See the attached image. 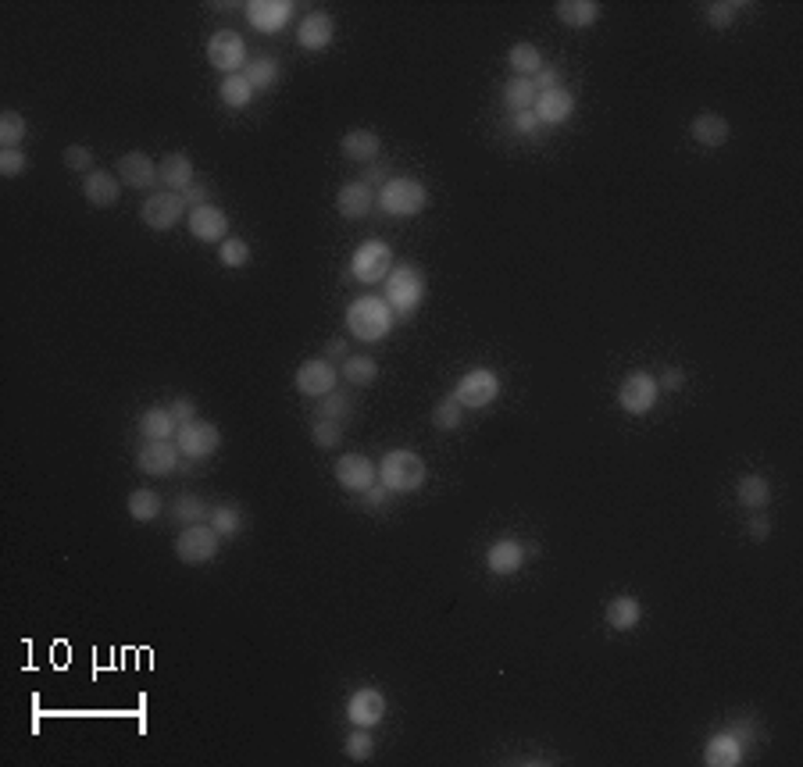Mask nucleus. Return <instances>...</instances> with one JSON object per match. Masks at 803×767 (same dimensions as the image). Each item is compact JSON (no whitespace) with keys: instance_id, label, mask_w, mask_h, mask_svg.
<instances>
[{"instance_id":"17","label":"nucleus","mask_w":803,"mask_h":767,"mask_svg":"<svg viewBox=\"0 0 803 767\" xmlns=\"http://www.w3.org/2000/svg\"><path fill=\"white\" fill-rule=\"evenodd\" d=\"M376 475L379 468L365 454H346L336 461V482L346 493H365L368 486H376Z\"/></svg>"},{"instance_id":"47","label":"nucleus","mask_w":803,"mask_h":767,"mask_svg":"<svg viewBox=\"0 0 803 767\" xmlns=\"http://www.w3.org/2000/svg\"><path fill=\"white\" fill-rule=\"evenodd\" d=\"M736 11H739V4H736V0H721V4H711V7H707V22H711L715 29H728V26L736 22Z\"/></svg>"},{"instance_id":"45","label":"nucleus","mask_w":803,"mask_h":767,"mask_svg":"<svg viewBox=\"0 0 803 767\" xmlns=\"http://www.w3.org/2000/svg\"><path fill=\"white\" fill-rule=\"evenodd\" d=\"M61 161H65V169L68 171H83V175H89V171H93V150H89V147H79V143H72V147H65Z\"/></svg>"},{"instance_id":"46","label":"nucleus","mask_w":803,"mask_h":767,"mask_svg":"<svg viewBox=\"0 0 803 767\" xmlns=\"http://www.w3.org/2000/svg\"><path fill=\"white\" fill-rule=\"evenodd\" d=\"M350 396L346 393H329V396H322V418H336V422H343V418H350Z\"/></svg>"},{"instance_id":"43","label":"nucleus","mask_w":803,"mask_h":767,"mask_svg":"<svg viewBox=\"0 0 803 767\" xmlns=\"http://www.w3.org/2000/svg\"><path fill=\"white\" fill-rule=\"evenodd\" d=\"M208 525H211L218 536H236V532L243 528V514L236 511V507H229V504H221V507H211Z\"/></svg>"},{"instance_id":"32","label":"nucleus","mask_w":803,"mask_h":767,"mask_svg":"<svg viewBox=\"0 0 803 767\" xmlns=\"http://www.w3.org/2000/svg\"><path fill=\"white\" fill-rule=\"evenodd\" d=\"M139 432H143V439H171L179 428H175L171 411H165V407H147V411L139 414Z\"/></svg>"},{"instance_id":"1","label":"nucleus","mask_w":803,"mask_h":767,"mask_svg":"<svg viewBox=\"0 0 803 767\" xmlns=\"http://www.w3.org/2000/svg\"><path fill=\"white\" fill-rule=\"evenodd\" d=\"M393 311L382 297H357L346 307V329L350 336L361 343H379L393 329Z\"/></svg>"},{"instance_id":"48","label":"nucleus","mask_w":803,"mask_h":767,"mask_svg":"<svg viewBox=\"0 0 803 767\" xmlns=\"http://www.w3.org/2000/svg\"><path fill=\"white\" fill-rule=\"evenodd\" d=\"M29 165V158L22 150H0V175L4 179H18Z\"/></svg>"},{"instance_id":"52","label":"nucleus","mask_w":803,"mask_h":767,"mask_svg":"<svg viewBox=\"0 0 803 767\" xmlns=\"http://www.w3.org/2000/svg\"><path fill=\"white\" fill-rule=\"evenodd\" d=\"M361 182H365V186H386V182H389V169H386L382 161H376V165H368V169H365Z\"/></svg>"},{"instance_id":"34","label":"nucleus","mask_w":803,"mask_h":767,"mask_svg":"<svg viewBox=\"0 0 803 767\" xmlns=\"http://www.w3.org/2000/svg\"><path fill=\"white\" fill-rule=\"evenodd\" d=\"M251 100H254V86L247 83V76H243V72H236V76H225V79H221V104H225V107L243 111Z\"/></svg>"},{"instance_id":"7","label":"nucleus","mask_w":803,"mask_h":767,"mask_svg":"<svg viewBox=\"0 0 803 767\" xmlns=\"http://www.w3.org/2000/svg\"><path fill=\"white\" fill-rule=\"evenodd\" d=\"M182 214H190V208L182 204V197H179L175 189L150 193V197L143 200V208H139L143 225H147V229H154V232H169V229H175Z\"/></svg>"},{"instance_id":"53","label":"nucleus","mask_w":803,"mask_h":767,"mask_svg":"<svg viewBox=\"0 0 803 767\" xmlns=\"http://www.w3.org/2000/svg\"><path fill=\"white\" fill-rule=\"evenodd\" d=\"M657 385H661V389H668V393H675V389H682V385H685V372H682V368H668V372L657 379Z\"/></svg>"},{"instance_id":"41","label":"nucleus","mask_w":803,"mask_h":767,"mask_svg":"<svg viewBox=\"0 0 803 767\" xmlns=\"http://www.w3.org/2000/svg\"><path fill=\"white\" fill-rule=\"evenodd\" d=\"M218 257L225 268H243V264H251V243L240 236H229L218 243Z\"/></svg>"},{"instance_id":"5","label":"nucleus","mask_w":803,"mask_h":767,"mask_svg":"<svg viewBox=\"0 0 803 767\" xmlns=\"http://www.w3.org/2000/svg\"><path fill=\"white\" fill-rule=\"evenodd\" d=\"M350 271H354V279L365 282V286L386 282V275L393 271V251H389V243L365 240V243L354 251V257H350Z\"/></svg>"},{"instance_id":"54","label":"nucleus","mask_w":803,"mask_h":767,"mask_svg":"<svg viewBox=\"0 0 803 767\" xmlns=\"http://www.w3.org/2000/svg\"><path fill=\"white\" fill-rule=\"evenodd\" d=\"M746 528H750V539H754V543H764V539L771 536V521H767L764 514H757V517H754Z\"/></svg>"},{"instance_id":"21","label":"nucleus","mask_w":803,"mask_h":767,"mask_svg":"<svg viewBox=\"0 0 803 767\" xmlns=\"http://www.w3.org/2000/svg\"><path fill=\"white\" fill-rule=\"evenodd\" d=\"M118 179L132 189H147L158 182V165L143 154V150H129L118 158Z\"/></svg>"},{"instance_id":"51","label":"nucleus","mask_w":803,"mask_h":767,"mask_svg":"<svg viewBox=\"0 0 803 767\" xmlns=\"http://www.w3.org/2000/svg\"><path fill=\"white\" fill-rule=\"evenodd\" d=\"M179 197H182V204H186V208H201V204H211V189H208V186H186V189H182Z\"/></svg>"},{"instance_id":"31","label":"nucleus","mask_w":803,"mask_h":767,"mask_svg":"<svg viewBox=\"0 0 803 767\" xmlns=\"http://www.w3.org/2000/svg\"><path fill=\"white\" fill-rule=\"evenodd\" d=\"M736 496H739V504H743V507H750V511H764V507L771 504V482H767L764 475H746V478H739Z\"/></svg>"},{"instance_id":"28","label":"nucleus","mask_w":803,"mask_h":767,"mask_svg":"<svg viewBox=\"0 0 803 767\" xmlns=\"http://www.w3.org/2000/svg\"><path fill=\"white\" fill-rule=\"evenodd\" d=\"M557 18L568 26V29H586L600 18V4L596 0H561L557 7Z\"/></svg>"},{"instance_id":"2","label":"nucleus","mask_w":803,"mask_h":767,"mask_svg":"<svg viewBox=\"0 0 803 767\" xmlns=\"http://www.w3.org/2000/svg\"><path fill=\"white\" fill-rule=\"evenodd\" d=\"M425 275L422 268H415V264H393V271L386 275V303H389V311L393 314H400V318H411L418 307H422L425 300Z\"/></svg>"},{"instance_id":"8","label":"nucleus","mask_w":803,"mask_h":767,"mask_svg":"<svg viewBox=\"0 0 803 767\" xmlns=\"http://www.w3.org/2000/svg\"><path fill=\"white\" fill-rule=\"evenodd\" d=\"M175 446L186 461H204L221 446V432L211 422H186L175 432Z\"/></svg>"},{"instance_id":"33","label":"nucleus","mask_w":803,"mask_h":767,"mask_svg":"<svg viewBox=\"0 0 803 767\" xmlns=\"http://www.w3.org/2000/svg\"><path fill=\"white\" fill-rule=\"evenodd\" d=\"M536 97H540V89H536L532 79L514 76V79H508V86H504V104L510 107V115H518V111H532Z\"/></svg>"},{"instance_id":"16","label":"nucleus","mask_w":803,"mask_h":767,"mask_svg":"<svg viewBox=\"0 0 803 767\" xmlns=\"http://www.w3.org/2000/svg\"><path fill=\"white\" fill-rule=\"evenodd\" d=\"M386 714V696L379 689H357L346 700V721L357 728H376Z\"/></svg>"},{"instance_id":"39","label":"nucleus","mask_w":803,"mask_h":767,"mask_svg":"<svg viewBox=\"0 0 803 767\" xmlns=\"http://www.w3.org/2000/svg\"><path fill=\"white\" fill-rule=\"evenodd\" d=\"M247 83L254 86V89H268V86H275L279 79V61L275 57H254V61H247Z\"/></svg>"},{"instance_id":"30","label":"nucleus","mask_w":803,"mask_h":767,"mask_svg":"<svg viewBox=\"0 0 803 767\" xmlns=\"http://www.w3.org/2000/svg\"><path fill=\"white\" fill-rule=\"evenodd\" d=\"M508 61L521 79H536V76L543 72V54H540L536 43H514L510 54H508Z\"/></svg>"},{"instance_id":"56","label":"nucleus","mask_w":803,"mask_h":767,"mask_svg":"<svg viewBox=\"0 0 803 767\" xmlns=\"http://www.w3.org/2000/svg\"><path fill=\"white\" fill-rule=\"evenodd\" d=\"M386 496H389V489H386V486H368V489H365V504H368V507H382V504H386Z\"/></svg>"},{"instance_id":"13","label":"nucleus","mask_w":803,"mask_h":767,"mask_svg":"<svg viewBox=\"0 0 803 767\" xmlns=\"http://www.w3.org/2000/svg\"><path fill=\"white\" fill-rule=\"evenodd\" d=\"M186 221H190V232H193L197 240H204V243H221V240H229V214L221 211V208H214V204L190 208Z\"/></svg>"},{"instance_id":"25","label":"nucleus","mask_w":803,"mask_h":767,"mask_svg":"<svg viewBox=\"0 0 803 767\" xmlns=\"http://www.w3.org/2000/svg\"><path fill=\"white\" fill-rule=\"evenodd\" d=\"M704 764L707 767H736L743 764V742L732 731H718L707 750H704Z\"/></svg>"},{"instance_id":"12","label":"nucleus","mask_w":803,"mask_h":767,"mask_svg":"<svg viewBox=\"0 0 803 767\" xmlns=\"http://www.w3.org/2000/svg\"><path fill=\"white\" fill-rule=\"evenodd\" d=\"M336 379L339 372L333 368V361H325V357H311V361H304L300 368H296V389L304 393V396H329L333 389H336Z\"/></svg>"},{"instance_id":"20","label":"nucleus","mask_w":803,"mask_h":767,"mask_svg":"<svg viewBox=\"0 0 803 767\" xmlns=\"http://www.w3.org/2000/svg\"><path fill=\"white\" fill-rule=\"evenodd\" d=\"M333 36H336V26H333V18L325 11H311L296 26V43L304 50H325L333 43Z\"/></svg>"},{"instance_id":"9","label":"nucleus","mask_w":803,"mask_h":767,"mask_svg":"<svg viewBox=\"0 0 803 767\" xmlns=\"http://www.w3.org/2000/svg\"><path fill=\"white\" fill-rule=\"evenodd\" d=\"M454 396H458L461 407H471V411L489 407V404L500 396V379H497V372H489V368H475V372L461 375Z\"/></svg>"},{"instance_id":"10","label":"nucleus","mask_w":803,"mask_h":767,"mask_svg":"<svg viewBox=\"0 0 803 767\" xmlns=\"http://www.w3.org/2000/svg\"><path fill=\"white\" fill-rule=\"evenodd\" d=\"M208 61L218 72H225V76H236L240 68H247V43H243V36L232 33V29L214 33L211 43H208Z\"/></svg>"},{"instance_id":"23","label":"nucleus","mask_w":803,"mask_h":767,"mask_svg":"<svg viewBox=\"0 0 803 767\" xmlns=\"http://www.w3.org/2000/svg\"><path fill=\"white\" fill-rule=\"evenodd\" d=\"M379 136L372 132V128H354V132H346L343 136V143H339V150H343V158H350V161H361V165H372L376 158H379Z\"/></svg>"},{"instance_id":"38","label":"nucleus","mask_w":803,"mask_h":767,"mask_svg":"<svg viewBox=\"0 0 803 767\" xmlns=\"http://www.w3.org/2000/svg\"><path fill=\"white\" fill-rule=\"evenodd\" d=\"M432 425L439 428V432H454V428H461V422H465V407L458 404V396H447L439 407H432Z\"/></svg>"},{"instance_id":"36","label":"nucleus","mask_w":803,"mask_h":767,"mask_svg":"<svg viewBox=\"0 0 803 767\" xmlns=\"http://www.w3.org/2000/svg\"><path fill=\"white\" fill-rule=\"evenodd\" d=\"M126 504H129V514H132L136 521H154V517L161 514V496H158L154 489H136Z\"/></svg>"},{"instance_id":"29","label":"nucleus","mask_w":803,"mask_h":767,"mask_svg":"<svg viewBox=\"0 0 803 767\" xmlns=\"http://www.w3.org/2000/svg\"><path fill=\"white\" fill-rule=\"evenodd\" d=\"M639 621H643V607H639L635 597H614L607 603V625H611V629L633 632Z\"/></svg>"},{"instance_id":"50","label":"nucleus","mask_w":803,"mask_h":767,"mask_svg":"<svg viewBox=\"0 0 803 767\" xmlns=\"http://www.w3.org/2000/svg\"><path fill=\"white\" fill-rule=\"evenodd\" d=\"M510 128L518 136H536L540 132V118H536V111H518V115H510Z\"/></svg>"},{"instance_id":"3","label":"nucleus","mask_w":803,"mask_h":767,"mask_svg":"<svg viewBox=\"0 0 803 767\" xmlns=\"http://www.w3.org/2000/svg\"><path fill=\"white\" fill-rule=\"evenodd\" d=\"M428 204V189L411 175H389V182L379 189V208L389 218H415Z\"/></svg>"},{"instance_id":"6","label":"nucleus","mask_w":803,"mask_h":767,"mask_svg":"<svg viewBox=\"0 0 803 767\" xmlns=\"http://www.w3.org/2000/svg\"><path fill=\"white\" fill-rule=\"evenodd\" d=\"M175 557L182 560V564H208L218 557V532H214L211 525H186L182 532H179V539H175Z\"/></svg>"},{"instance_id":"26","label":"nucleus","mask_w":803,"mask_h":767,"mask_svg":"<svg viewBox=\"0 0 803 767\" xmlns=\"http://www.w3.org/2000/svg\"><path fill=\"white\" fill-rule=\"evenodd\" d=\"M158 182L161 186H171L175 193H182L186 186H193V161L186 154H165L161 165H158Z\"/></svg>"},{"instance_id":"24","label":"nucleus","mask_w":803,"mask_h":767,"mask_svg":"<svg viewBox=\"0 0 803 767\" xmlns=\"http://www.w3.org/2000/svg\"><path fill=\"white\" fill-rule=\"evenodd\" d=\"M118 179L111 171H89L83 179V197L93 204V208H111L118 204Z\"/></svg>"},{"instance_id":"22","label":"nucleus","mask_w":803,"mask_h":767,"mask_svg":"<svg viewBox=\"0 0 803 767\" xmlns=\"http://www.w3.org/2000/svg\"><path fill=\"white\" fill-rule=\"evenodd\" d=\"M521 564H525V547L518 539H500L486 550V568L493 575H514L521 571Z\"/></svg>"},{"instance_id":"11","label":"nucleus","mask_w":803,"mask_h":767,"mask_svg":"<svg viewBox=\"0 0 803 767\" xmlns=\"http://www.w3.org/2000/svg\"><path fill=\"white\" fill-rule=\"evenodd\" d=\"M657 396H661V385H657L654 375H646V372H633V375L622 383V389H618V404H622L625 414H646V411H654Z\"/></svg>"},{"instance_id":"42","label":"nucleus","mask_w":803,"mask_h":767,"mask_svg":"<svg viewBox=\"0 0 803 767\" xmlns=\"http://www.w3.org/2000/svg\"><path fill=\"white\" fill-rule=\"evenodd\" d=\"M372 753H376V735H372L368 728H357V725H354V731L346 735V757L361 764V761H368Z\"/></svg>"},{"instance_id":"19","label":"nucleus","mask_w":803,"mask_h":767,"mask_svg":"<svg viewBox=\"0 0 803 767\" xmlns=\"http://www.w3.org/2000/svg\"><path fill=\"white\" fill-rule=\"evenodd\" d=\"M336 208L343 218H350V221H357V218H368L372 208H376V189L372 186H365L361 179L357 182H343L336 193Z\"/></svg>"},{"instance_id":"14","label":"nucleus","mask_w":803,"mask_h":767,"mask_svg":"<svg viewBox=\"0 0 803 767\" xmlns=\"http://www.w3.org/2000/svg\"><path fill=\"white\" fill-rule=\"evenodd\" d=\"M179 461H182V454H179L175 443H169V439H147L139 457H136V468L147 471V475H171V471H179Z\"/></svg>"},{"instance_id":"27","label":"nucleus","mask_w":803,"mask_h":767,"mask_svg":"<svg viewBox=\"0 0 803 767\" xmlns=\"http://www.w3.org/2000/svg\"><path fill=\"white\" fill-rule=\"evenodd\" d=\"M728 122L715 115V111H707V115H696L693 122H689V136L700 143V147H721L725 139H728Z\"/></svg>"},{"instance_id":"57","label":"nucleus","mask_w":803,"mask_h":767,"mask_svg":"<svg viewBox=\"0 0 803 767\" xmlns=\"http://www.w3.org/2000/svg\"><path fill=\"white\" fill-rule=\"evenodd\" d=\"M325 357H343V361H346V357H350V353H346V340H329Z\"/></svg>"},{"instance_id":"18","label":"nucleus","mask_w":803,"mask_h":767,"mask_svg":"<svg viewBox=\"0 0 803 767\" xmlns=\"http://www.w3.org/2000/svg\"><path fill=\"white\" fill-rule=\"evenodd\" d=\"M532 111H536L540 126H561V122H568V118L575 115V97L557 86V89H547V93L536 97Z\"/></svg>"},{"instance_id":"55","label":"nucleus","mask_w":803,"mask_h":767,"mask_svg":"<svg viewBox=\"0 0 803 767\" xmlns=\"http://www.w3.org/2000/svg\"><path fill=\"white\" fill-rule=\"evenodd\" d=\"M532 83H536V89H540V93H547V89H557V83H561V72H557V68H543V72H540V76H536Z\"/></svg>"},{"instance_id":"15","label":"nucleus","mask_w":803,"mask_h":767,"mask_svg":"<svg viewBox=\"0 0 803 767\" xmlns=\"http://www.w3.org/2000/svg\"><path fill=\"white\" fill-rule=\"evenodd\" d=\"M243 11H247V22L257 33H279V29H286V22L293 15V4L290 0H251Z\"/></svg>"},{"instance_id":"35","label":"nucleus","mask_w":803,"mask_h":767,"mask_svg":"<svg viewBox=\"0 0 803 767\" xmlns=\"http://www.w3.org/2000/svg\"><path fill=\"white\" fill-rule=\"evenodd\" d=\"M343 379L350 385H372L379 379V364H376V357H365V353H357V357H346L343 361Z\"/></svg>"},{"instance_id":"4","label":"nucleus","mask_w":803,"mask_h":767,"mask_svg":"<svg viewBox=\"0 0 803 767\" xmlns=\"http://www.w3.org/2000/svg\"><path fill=\"white\" fill-rule=\"evenodd\" d=\"M425 461L415 450H389L379 465V482L389 493H415L425 486Z\"/></svg>"},{"instance_id":"40","label":"nucleus","mask_w":803,"mask_h":767,"mask_svg":"<svg viewBox=\"0 0 803 767\" xmlns=\"http://www.w3.org/2000/svg\"><path fill=\"white\" fill-rule=\"evenodd\" d=\"M26 132H29V126H26V118H22L18 111H4V115H0V147H4V150H18V143L26 139Z\"/></svg>"},{"instance_id":"44","label":"nucleus","mask_w":803,"mask_h":767,"mask_svg":"<svg viewBox=\"0 0 803 767\" xmlns=\"http://www.w3.org/2000/svg\"><path fill=\"white\" fill-rule=\"evenodd\" d=\"M311 439H314L322 450H333V446H339V439H343V422H336V418H318L314 428H311Z\"/></svg>"},{"instance_id":"49","label":"nucleus","mask_w":803,"mask_h":767,"mask_svg":"<svg viewBox=\"0 0 803 767\" xmlns=\"http://www.w3.org/2000/svg\"><path fill=\"white\" fill-rule=\"evenodd\" d=\"M169 411H171V418H175L179 425H186V422H197V404H193L190 396H175Z\"/></svg>"},{"instance_id":"37","label":"nucleus","mask_w":803,"mask_h":767,"mask_svg":"<svg viewBox=\"0 0 803 767\" xmlns=\"http://www.w3.org/2000/svg\"><path fill=\"white\" fill-rule=\"evenodd\" d=\"M175 517H179L182 525H201V521L211 517V507H208V500H201V496H193V493H182V496L175 500Z\"/></svg>"}]
</instances>
